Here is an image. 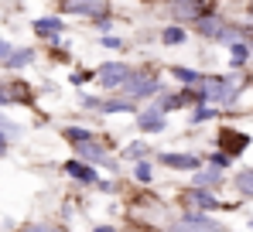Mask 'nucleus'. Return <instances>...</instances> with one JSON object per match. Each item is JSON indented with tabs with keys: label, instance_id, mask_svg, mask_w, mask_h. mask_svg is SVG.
Returning <instances> with one entry per match:
<instances>
[{
	"label": "nucleus",
	"instance_id": "nucleus-1",
	"mask_svg": "<svg viewBox=\"0 0 253 232\" xmlns=\"http://www.w3.org/2000/svg\"><path fill=\"white\" fill-rule=\"evenodd\" d=\"M236 92H240V82L226 76V78H206L199 96H206V99L219 103V106H233L236 103Z\"/></svg>",
	"mask_w": 253,
	"mask_h": 232
},
{
	"label": "nucleus",
	"instance_id": "nucleus-2",
	"mask_svg": "<svg viewBox=\"0 0 253 232\" xmlns=\"http://www.w3.org/2000/svg\"><path fill=\"white\" fill-rule=\"evenodd\" d=\"M130 78H133V69L124 65V62H106V65L99 69V82H103L106 89H124Z\"/></svg>",
	"mask_w": 253,
	"mask_h": 232
},
{
	"label": "nucleus",
	"instance_id": "nucleus-3",
	"mask_svg": "<svg viewBox=\"0 0 253 232\" xmlns=\"http://www.w3.org/2000/svg\"><path fill=\"white\" fill-rule=\"evenodd\" d=\"M158 89H161V82H154L151 76H133L124 85V92L130 96V99H147V96H154Z\"/></svg>",
	"mask_w": 253,
	"mask_h": 232
},
{
	"label": "nucleus",
	"instance_id": "nucleus-4",
	"mask_svg": "<svg viewBox=\"0 0 253 232\" xmlns=\"http://www.w3.org/2000/svg\"><path fill=\"white\" fill-rule=\"evenodd\" d=\"M247 144H250L247 133H236V130H222L219 133V147H222V154H229V157H236Z\"/></svg>",
	"mask_w": 253,
	"mask_h": 232
},
{
	"label": "nucleus",
	"instance_id": "nucleus-5",
	"mask_svg": "<svg viewBox=\"0 0 253 232\" xmlns=\"http://www.w3.org/2000/svg\"><path fill=\"white\" fill-rule=\"evenodd\" d=\"M161 160L174 171H202V160L192 154H161Z\"/></svg>",
	"mask_w": 253,
	"mask_h": 232
},
{
	"label": "nucleus",
	"instance_id": "nucleus-6",
	"mask_svg": "<svg viewBox=\"0 0 253 232\" xmlns=\"http://www.w3.org/2000/svg\"><path fill=\"white\" fill-rule=\"evenodd\" d=\"M76 151L83 157L85 164H106V151L99 147V144H92V140H83V144H76ZM110 167V164H106Z\"/></svg>",
	"mask_w": 253,
	"mask_h": 232
},
{
	"label": "nucleus",
	"instance_id": "nucleus-7",
	"mask_svg": "<svg viewBox=\"0 0 253 232\" xmlns=\"http://www.w3.org/2000/svg\"><path fill=\"white\" fill-rule=\"evenodd\" d=\"M140 130H147V133H158V130H165V110H140Z\"/></svg>",
	"mask_w": 253,
	"mask_h": 232
},
{
	"label": "nucleus",
	"instance_id": "nucleus-8",
	"mask_svg": "<svg viewBox=\"0 0 253 232\" xmlns=\"http://www.w3.org/2000/svg\"><path fill=\"white\" fill-rule=\"evenodd\" d=\"M181 226H188V229H202V232H219V229H222L219 222H212L209 215H202V212L185 215V219H181Z\"/></svg>",
	"mask_w": 253,
	"mask_h": 232
},
{
	"label": "nucleus",
	"instance_id": "nucleus-9",
	"mask_svg": "<svg viewBox=\"0 0 253 232\" xmlns=\"http://www.w3.org/2000/svg\"><path fill=\"white\" fill-rule=\"evenodd\" d=\"M65 10H72V14H103L106 3L103 0H65Z\"/></svg>",
	"mask_w": 253,
	"mask_h": 232
},
{
	"label": "nucleus",
	"instance_id": "nucleus-10",
	"mask_svg": "<svg viewBox=\"0 0 253 232\" xmlns=\"http://www.w3.org/2000/svg\"><path fill=\"white\" fill-rule=\"evenodd\" d=\"M65 171H69L72 178L85 181V185H92V181H96V171H92L89 164H83V160H69V164H65Z\"/></svg>",
	"mask_w": 253,
	"mask_h": 232
},
{
	"label": "nucleus",
	"instance_id": "nucleus-11",
	"mask_svg": "<svg viewBox=\"0 0 253 232\" xmlns=\"http://www.w3.org/2000/svg\"><path fill=\"white\" fill-rule=\"evenodd\" d=\"M35 31H38L42 38H58V35H62V21L44 17V21H38V24H35Z\"/></svg>",
	"mask_w": 253,
	"mask_h": 232
},
{
	"label": "nucleus",
	"instance_id": "nucleus-12",
	"mask_svg": "<svg viewBox=\"0 0 253 232\" xmlns=\"http://www.w3.org/2000/svg\"><path fill=\"white\" fill-rule=\"evenodd\" d=\"M192 201H195L199 208H219V205H222V201H219L215 194H209L206 188H192Z\"/></svg>",
	"mask_w": 253,
	"mask_h": 232
},
{
	"label": "nucleus",
	"instance_id": "nucleus-13",
	"mask_svg": "<svg viewBox=\"0 0 253 232\" xmlns=\"http://www.w3.org/2000/svg\"><path fill=\"white\" fill-rule=\"evenodd\" d=\"M103 113H133V99H103Z\"/></svg>",
	"mask_w": 253,
	"mask_h": 232
},
{
	"label": "nucleus",
	"instance_id": "nucleus-14",
	"mask_svg": "<svg viewBox=\"0 0 253 232\" xmlns=\"http://www.w3.org/2000/svg\"><path fill=\"white\" fill-rule=\"evenodd\" d=\"M31 58H35V51H28V48H21V51H10V58H7L3 65H7V69H24V65H28Z\"/></svg>",
	"mask_w": 253,
	"mask_h": 232
},
{
	"label": "nucleus",
	"instance_id": "nucleus-15",
	"mask_svg": "<svg viewBox=\"0 0 253 232\" xmlns=\"http://www.w3.org/2000/svg\"><path fill=\"white\" fill-rule=\"evenodd\" d=\"M62 137H65L69 144H83V140H92V133H89V130H79V126H69Z\"/></svg>",
	"mask_w": 253,
	"mask_h": 232
},
{
	"label": "nucleus",
	"instance_id": "nucleus-16",
	"mask_svg": "<svg viewBox=\"0 0 253 232\" xmlns=\"http://www.w3.org/2000/svg\"><path fill=\"white\" fill-rule=\"evenodd\" d=\"M236 188L243 194H253V171H240L236 174Z\"/></svg>",
	"mask_w": 253,
	"mask_h": 232
},
{
	"label": "nucleus",
	"instance_id": "nucleus-17",
	"mask_svg": "<svg viewBox=\"0 0 253 232\" xmlns=\"http://www.w3.org/2000/svg\"><path fill=\"white\" fill-rule=\"evenodd\" d=\"M195 181L199 185H215V181H222V171H195Z\"/></svg>",
	"mask_w": 253,
	"mask_h": 232
},
{
	"label": "nucleus",
	"instance_id": "nucleus-18",
	"mask_svg": "<svg viewBox=\"0 0 253 232\" xmlns=\"http://www.w3.org/2000/svg\"><path fill=\"white\" fill-rule=\"evenodd\" d=\"M161 38H165V44H178V41H185V31L181 28H165Z\"/></svg>",
	"mask_w": 253,
	"mask_h": 232
},
{
	"label": "nucleus",
	"instance_id": "nucleus-19",
	"mask_svg": "<svg viewBox=\"0 0 253 232\" xmlns=\"http://www.w3.org/2000/svg\"><path fill=\"white\" fill-rule=\"evenodd\" d=\"M250 58V48L247 44H233V65H243Z\"/></svg>",
	"mask_w": 253,
	"mask_h": 232
},
{
	"label": "nucleus",
	"instance_id": "nucleus-20",
	"mask_svg": "<svg viewBox=\"0 0 253 232\" xmlns=\"http://www.w3.org/2000/svg\"><path fill=\"white\" fill-rule=\"evenodd\" d=\"M133 178H137V181H151V164H147V160H140V164L133 167Z\"/></svg>",
	"mask_w": 253,
	"mask_h": 232
},
{
	"label": "nucleus",
	"instance_id": "nucleus-21",
	"mask_svg": "<svg viewBox=\"0 0 253 232\" xmlns=\"http://www.w3.org/2000/svg\"><path fill=\"white\" fill-rule=\"evenodd\" d=\"M215 116V110H209V106H199L195 113H192V123H206V119H212Z\"/></svg>",
	"mask_w": 253,
	"mask_h": 232
},
{
	"label": "nucleus",
	"instance_id": "nucleus-22",
	"mask_svg": "<svg viewBox=\"0 0 253 232\" xmlns=\"http://www.w3.org/2000/svg\"><path fill=\"white\" fill-rule=\"evenodd\" d=\"M229 160H233V157L219 151V154H212V167H215V171H222V167H229Z\"/></svg>",
	"mask_w": 253,
	"mask_h": 232
},
{
	"label": "nucleus",
	"instance_id": "nucleus-23",
	"mask_svg": "<svg viewBox=\"0 0 253 232\" xmlns=\"http://www.w3.org/2000/svg\"><path fill=\"white\" fill-rule=\"evenodd\" d=\"M24 232H62L58 226H48V222H38V226H28Z\"/></svg>",
	"mask_w": 253,
	"mask_h": 232
},
{
	"label": "nucleus",
	"instance_id": "nucleus-24",
	"mask_svg": "<svg viewBox=\"0 0 253 232\" xmlns=\"http://www.w3.org/2000/svg\"><path fill=\"white\" fill-rule=\"evenodd\" d=\"M0 58H3V62L10 58V44H7V41H0Z\"/></svg>",
	"mask_w": 253,
	"mask_h": 232
},
{
	"label": "nucleus",
	"instance_id": "nucleus-25",
	"mask_svg": "<svg viewBox=\"0 0 253 232\" xmlns=\"http://www.w3.org/2000/svg\"><path fill=\"white\" fill-rule=\"evenodd\" d=\"M103 44H106V48H120V38H110V35H106V38H103Z\"/></svg>",
	"mask_w": 253,
	"mask_h": 232
},
{
	"label": "nucleus",
	"instance_id": "nucleus-26",
	"mask_svg": "<svg viewBox=\"0 0 253 232\" xmlns=\"http://www.w3.org/2000/svg\"><path fill=\"white\" fill-rule=\"evenodd\" d=\"M7 154V137H3V130H0V157Z\"/></svg>",
	"mask_w": 253,
	"mask_h": 232
},
{
	"label": "nucleus",
	"instance_id": "nucleus-27",
	"mask_svg": "<svg viewBox=\"0 0 253 232\" xmlns=\"http://www.w3.org/2000/svg\"><path fill=\"white\" fill-rule=\"evenodd\" d=\"M96 232H117V229H113V226H99Z\"/></svg>",
	"mask_w": 253,
	"mask_h": 232
}]
</instances>
